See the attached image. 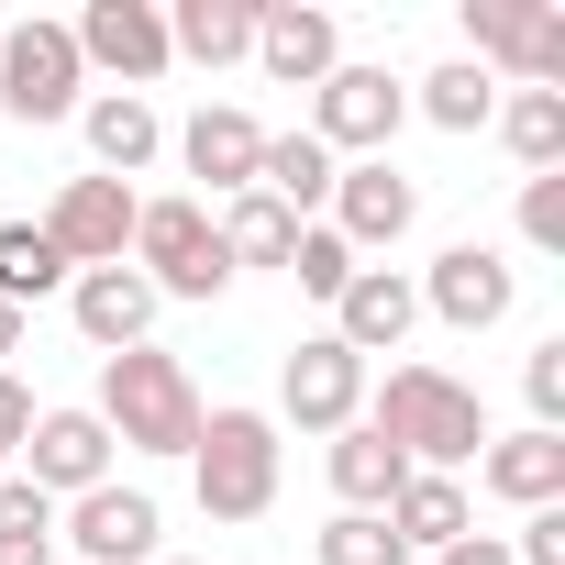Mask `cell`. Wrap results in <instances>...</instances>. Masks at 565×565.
Returning a JSON list of instances; mask_svg holds the SVG:
<instances>
[{
    "label": "cell",
    "instance_id": "cell-18",
    "mask_svg": "<svg viewBox=\"0 0 565 565\" xmlns=\"http://www.w3.org/2000/svg\"><path fill=\"white\" fill-rule=\"evenodd\" d=\"M78 134H89V178H145V167L167 156V122H156V100H134V89H89V100H78Z\"/></svg>",
    "mask_w": 565,
    "mask_h": 565
},
{
    "label": "cell",
    "instance_id": "cell-26",
    "mask_svg": "<svg viewBox=\"0 0 565 565\" xmlns=\"http://www.w3.org/2000/svg\"><path fill=\"white\" fill-rule=\"evenodd\" d=\"M488 122H499V145H510L532 178H543V167H565V89H510Z\"/></svg>",
    "mask_w": 565,
    "mask_h": 565
},
{
    "label": "cell",
    "instance_id": "cell-30",
    "mask_svg": "<svg viewBox=\"0 0 565 565\" xmlns=\"http://www.w3.org/2000/svg\"><path fill=\"white\" fill-rule=\"evenodd\" d=\"M311 554H322V565H411V554H399V532H388L377 510H333V521L311 532Z\"/></svg>",
    "mask_w": 565,
    "mask_h": 565
},
{
    "label": "cell",
    "instance_id": "cell-39",
    "mask_svg": "<svg viewBox=\"0 0 565 565\" xmlns=\"http://www.w3.org/2000/svg\"><path fill=\"white\" fill-rule=\"evenodd\" d=\"M0 477H12V455H0Z\"/></svg>",
    "mask_w": 565,
    "mask_h": 565
},
{
    "label": "cell",
    "instance_id": "cell-12",
    "mask_svg": "<svg viewBox=\"0 0 565 565\" xmlns=\"http://www.w3.org/2000/svg\"><path fill=\"white\" fill-rule=\"evenodd\" d=\"M322 211H333V233H344L355 255H388V244L422 222V189H411L388 156H355V167L333 178V200H322Z\"/></svg>",
    "mask_w": 565,
    "mask_h": 565
},
{
    "label": "cell",
    "instance_id": "cell-3",
    "mask_svg": "<svg viewBox=\"0 0 565 565\" xmlns=\"http://www.w3.org/2000/svg\"><path fill=\"white\" fill-rule=\"evenodd\" d=\"M189 488L211 521H266L277 510V411H200Z\"/></svg>",
    "mask_w": 565,
    "mask_h": 565
},
{
    "label": "cell",
    "instance_id": "cell-32",
    "mask_svg": "<svg viewBox=\"0 0 565 565\" xmlns=\"http://www.w3.org/2000/svg\"><path fill=\"white\" fill-rule=\"evenodd\" d=\"M521 244H532V255H565V167L521 178Z\"/></svg>",
    "mask_w": 565,
    "mask_h": 565
},
{
    "label": "cell",
    "instance_id": "cell-6",
    "mask_svg": "<svg viewBox=\"0 0 565 565\" xmlns=\"http://www.w3.org/2000/svg\"><path fill=\"white\" fill-rule=\"evenodd\" d=\"M466 67H510V89H565V12L554 0H466Z\"/></svg>",
    "mask_w": 565,
    "mask_h": 565
},
{
    "label": "cell",
    "instance_id": "cell-23",
    "mask_svg": "<svg viewBox=\"0 0 565 565\" xmlns=\"http://www.w3.org/2000/svg\"><path fill=\"white\" fill-rule=\"evenodd\" d=\"M167 56H189V67H244V56H255V0H178V12H167Z\"/></svg>",
    "mask_w": 565,
    "mask_h": 565
},
{
    "label": "cell",
    "instance_id": "cell-4",
    "mask_svg": "<svg viewBox=\"0 0 565 565\" xmlns=\"http://www.w3.org/2000/svg\"><path fill=\"white\" fill-rule=\"evenodd\" d=\"M156 300H222L233 266L211 233V200H134V255H122Z\"/></svg>",
    "mask_w": 565,
    "mask_h": 565
},
{
    "label": "cell",
    "instance_id": "cell-16",
    "mask_svg": "<svg viewBox=\"0 0 565 565\" xmlns=\"http://www.w3.org/2000/svg\"><path fill=\"white\" fill-rule=\"evenodd\" d=\"M411 322H422V289H411L399 266H355L344 300H333V344H344V355H399Z\"/></svg>",
    "mask_w": 565,
    "mask_h": 565
},
{
    "label": "cell",
    "instance_id": "cell-34",
    "mask_svg": "<svg viewBox=\"0 0 565 565\" xmlns=\"http://www.w3.org/2000/svg\"><path fill=\"white\" fill-rule=\"evenodd\" d=\"M510 565H565V499H554V510H521V532H510Z\"/></svg>",
    "mask_w": 565,
    "mask_h": 565
},
{
    "label": "cell",
    "instance_id": "cell-5",
    "mask_svg": "<svg viewBox=\"0 0 565 565\" xmlns=\"http://www.w3.org/2000/svg\"><path fill=\"white\" fill-rule=\"evenodd\" d=\"M78 100H89L78 34L45 23V12H23L12 34H0V111H12V122H78Z\"/></svg>",
    "mask_w": 565,
    "mask_h": 565
},
{
    "label": "cell",
    "instance_id": "cell-2",
    "mask_svg": "<svg viewBox=\"0 0 565 565\" xmlns=\"http://www.w3.org/2000/svg\"><path fill=\"white\" fill-rule=\"evenodd\" d=\"M100 433L122 444V455H189L200 444V388H189V366L167 355V344H122V355H100Z\"/></svg>",
    "mask_w": 565,
    "mask_h": 565
},
{
    "label": "cell",
    "instance_id": "cell-10",
    "mask_svg": "<svg viewBox=\"0 0 565 565\" xmlns=\"http://www.w3.org/2000/svg\"><path fill=\"white\" fill-rule=\"evenodd\" d=\"M277 411H289L300 433H344V422H366V355H344L333 333H311L289 366H277Z\"/></svg>",
    "mask_w": 565,
    "mask_h": 565
},
{
    "label": "cell",
    "instance_id": "cell-13",
    "mask_svg": "<svg viewBox=\"0 0 565 565\" xmlns=\"http://www.w3.org/2000/svg\"><path fill=\"white\" fill-rule=\"evenodd\" d=\"M45 244L67 266H122L134 255V189L122 178H67L56 211H45Z\"/></svg>",
    "mask_w": 565,
    "mask_h": 565
},
{
    "label": "cell",
    "instance_id": "cell-31",
    "mask_svg": "<svg viewBox=\"0 0 565 565\" xmlns=\"http://www.w3.org/2000/svg\"><path fill=\"white\" fill-rule=\"evenodd\" d=\"M355 266H366V255H355L333 222H300V244H289V277H300L311 300H344V277H355Z\"/></svg>",
    "mask_w": 565,
    "mask_h": 565
},
{
    "label": "cell",
    "instance_id": "cell-22",
    "mask_svg": "<svg viewBox=\"0 0 565 565\" xmlns=\"http://www.w3.org/2000/svg\"><path fill=\"white\" fill-rule=\"evenodd\" d=\"M377 521L399 532V554H444V543H466V532H477L466 477H399V499H388Z\"/></svg>",
    "mask_w": 565,
    "mask_h": 565
},
{
    "label": "cell",
    "instance_id": "cell-1",
    "mask_svg": "<svg viewBox=\"0 0 565 565\" xmlns=\"http://www.w3.org/2000/svg\"><path fill=\"white\" fill-rule=\"evenodd\" d=\"M388 444H399V466L411 477H455V466H477L488 455V411H477V388L466 377H444V366H388V388H377V411H366Z\"/></svg>",
    "mask_w": 565,
    "mask_h": 565
},
{
    "label": "cell",
    "instance_id": "cell-9",
    "mask_svg": "<svg viewBox=\"0 0 565 565\" xmlns=\"http://www.w3.org/2000/svg\"><path fill=\"white\" fill-rule=\"evenodd\" d=\"M67 34H78V67L122 78L134 100H145V78H167V67H178V56H167V12H156V0H89Z\"/></svg>",
    "mask_w": 565,
    "mask_h": 565
},
{
    "label": "cell",
    "instance_id": "cell-21",
    "mask_svg": "<svg viewBox=\"0 0 565 565\" xmlns=\"http://www.w3.org/2000/svg\"><path fill=\"white\" fill-rule=\"evenodd\" d=\"M322 477H333V499H344V510H388L411 466H399V444H388L377 422H344V433L322 444Z\"/></svg>",
    "mask_w": 565,
    "mask_h": 565
},
{
    "label": "cell",
    "instance_id": "cell-20",
    "mask_svg": "<svg viewBox=\"0 0 565 565\" xmlns=\"http://www.w3.org/2000/svg\"><path fill=\"white\" fill-rule=\"evenodd\" d=\"M477 488L488 499H510V510H554L565 499V433H488V455H477Z\"/></svg>",
    "mask_w": 565,
    "mask_h": 565
},
{
    "label": "cell",
    "instance_id": "cell-17",
    "mask_svg": "<svg viewBox=\"0 0 565 565\" xmlns=\"http://www.w3.org/2000/svg\"><path fill=\"white\" fill-rule=\"evenodd\" d=\"M255 156H266V122H255V111H233V100H200V111H189V134H178V167H189L211 200L255 189Z\"/></svg>",
    "mask_w": 565,
    "mask_h": 565
},
{
    "label": "cell",
    "instance_id": "cell-8",
    "mask_svg": "<svg viewBox=\"0 0 565 565\" xmlns=\"http://www.w3.org/2000/svg\"><path fill=\"white\" fill-rule=\"evenodd\" d=\"M411 289H422V311L433 322H455V333H488V322H510V300H521V266L499 255V244H444L433 255V277H411Z\"/></svg>",
    "mask_w": 565,
    "mask_h": 565
},
{
    "label": "cell",
    "instance_id": "cell-24",
    "mask_svg": "<svg viewBox=\"0 0 565 565\" xmlns=\"http://www.w3.org/2000/svg\"><path fill=\"white\" fill-rule=\"evenodd\" d=\"M211 233H222V266L244 277V266H289V244H300V211H277L266 189H233L222 211H211Z\"/></svg>",
    "mask_w": 565,
    "mask_h": 565
},
{
    "label": "cell",
    "instance_id": "cell-36",
    "mask_svg": "<svg viewBox=\"0 0 565 565\" xmlns=\"http://www.w3.org/2000/svg\"><path fill=\"white\" fill-rule=\"evenodd\" d=\"M433 565H510V532H466V543H444Z\"/></svg>",
    "mask_w": 565,
    "mask_h": 565
},
{
    "label": "cell",
    "instance_id": "cell-11",
    "mask_svg": "<svg viewBox=\"0 0 565 565\" xmlns=\"http://www.w3.org/2000/svg\"><path fill=\"white\" fill-rule=\"evenodd\" d=\"M111 433H100V411H34V433H23V488H45V499H89V488H111Z\"/></svg>",
    "mask_w": 565,
    "mask_h": 565
},
{
    "label": "cell",
    "instance_id": "cell-28",
    "mask_svg": "<svg viewBox=\"0 0 565 565\" xmlns=\"http://www.w3.org/2000/svg\"><path fill=\"white\" fill-rule=\"evenodd\" d=\"M411 111H422L433 134H488V111H499V78L455 56V67H433V78H422V100H411Z\"/></svg>",
    "mask_w": 565,
    "mask_h": 565
},
{
    "label": "cell",
    "instance_id": "cell-29",
    "mask_svg": "<svg viewBox=\"0 0 565 565\" xmlns=\"http://www.w3.org/2000/svg\"><path fill=\"white\" fill-rule=\"evenodd\" d=\"M0 565H56V499L0 477Z\"/></svg>",
    "mask_w": 565,
    "mask_h": 565
},
{
    "label": "cell",
    "instance_id": "cell-15",
    "mask_svg": "<svg viewBox=\"0 0 565 565\" xmlns=\"http://www.w3.org/2000/svg\"><path fill=\"white\" fill-rule=\"evenodd\" d=\"M255 67H266L277 89H322V78L344 67L333 12H300V0H255Z\"/></svg>",
    "mask_w": 565,
    "mask_h": 565
},
{
    "label": "cell",
    "instance_id": "cell-25",
    "mask_svg": "<svg viewBox=\"0 0 565 565\" xmlns=\"http://www.w3.org/2000/svg\"><path fill=\"white\" fill-rule=\"evenodd\" d=\"M333 178H344V156H322L311 134H266V156H255V189H266L277 211H300V222L333 200Z\"/></svg>",
    "mask_w": 565,
    "mask_h": 565
},
{
    "label": "cell",
    "instance_id": "cell-35",
    "mask_svg": "<svg viewBox=\"0 0 565 565\" xmlns=\"http://www.w3.org/2000/svg\"><path fill=\"white\" fill-rule=\"evenodd\" d=\"M23 433H34V388L0 366V455H23Z\"/></svg>",
    "mask_w": 565,
    "mask_h": 565
},
{
    "label": "cell",
    "instance_id": "cell-33",
    "mask_svg": "<svg viewBox=\"0 0 565 565\" xmlns=\"http://www.w3.org/2000/svg\"><path fill=\"white\" fill-rule=\"evenodd\" d=\"M521 399H532V433H565V333H554V344H532Z\"/></svg>",
    "mask_w": 565,
    "mask_h": 565
},
{
    "label": "cell",
    "instance_id": "cell-14",
    "mask_svg": "<svg viewBox=\"0 0 565 565\" xmlns=\"http://www.w3.org/2000/svg\"><path fill=\"white\" fill-rule=\"evenodd\" d=\"M67 543H78V565H156V532H167V510L145 499V488H89V499H67V521H56Z\"/></svg>",
    "mask_w": 565,
    "mask_h": 565
},
{
    "label": "cell",
    "instance_id": "cell-27",
    "mask_svg": "<svg viewBox=\"0 0 565 565\" xmlns=\"http://www.w3.org/2000/svg\"><path fill=\"white\" fill-rule=\"evenodd\" d=\"M67 277L78 266L45 244V222H0V300H12V311H34L45 289H67Z\"/></svg>",
    "mask_w": 565,
    "mask_h": 565
},
{
    "label": "cell",
    "instance_id": "cell-38",
    "mask_svg": "<svg viewBox=\"0 0 565 565\" xmlns=\"http://www.w3.org/2000/svg\"><path fill=\"white\" fill-rule=\"evenodd\" d=\"M156 565H200V554H156Z\"/></svg>",
    "mask_w": 565,
    "mask_h": 565
},
{
    "label": "cell",
    "instance_id": "cell-37",
    "mask_svg": "<svg viewBox=\"0 0 565 565\" xmlns=\"http://www.w3.org/2000/svg\"><path fill=\"white\" fill-rule=\"evenodd\" d=\"M0 355H23V311L12 300H0Z\"/></svg>",
    "mask_w": 565,
    "mask_h": 565
},
{
    "label": "cell",
    "instance_id": "cell-19",
    "mask_svg": "<svg viewBox=\"0 0 565 565\" xmlns=\"http://www.w3.org/2000/svg\"><path fill=\"white\" fill-rule=\"evenodd\" d=\"M67 322H78L100 355H122V344L156 333V289H145L134 266H78V277H67Z\"/></svg>",
    "mask_w": 565,
    "mask_h": 565
},
{
    "label": "cell",
    "instance_id": "cell-7",
    "mask_svg": "<svg viewBox=\"0 0 565 565\" xmlns=\"http://www.w3.org/2000/svg\"><path fill=\"white\" fill-rule=\"evenodd\" d=\"M399 122H411V89H399L388 67H333V78L311 89V122H300V134H311L322 156L355 167V156H388Z\"/></svg>",
    "mask_w": 565,
    "mask_h": 565
}]
</instances>
